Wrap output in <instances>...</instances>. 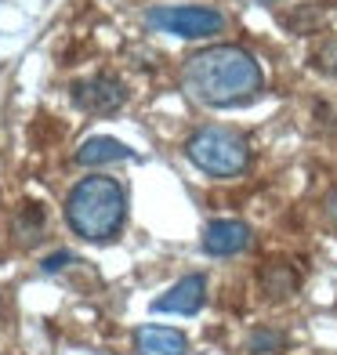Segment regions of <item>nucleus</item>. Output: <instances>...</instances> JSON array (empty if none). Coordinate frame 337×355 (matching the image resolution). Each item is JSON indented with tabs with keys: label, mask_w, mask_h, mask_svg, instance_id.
Returning a JSON list of instances; mask_svg holds the SVG:
<instances>
[{
	"label": "nucleus",
	"mask_w": 337,
	"mask_h": 355,
	"mask_svg": "<svg viewBox=\"0 0 337 355\" xmlns=\"http://www.w3.org/2000/svg\"><path fill=\"white\" fill-rule=\"evenodd\" d=\"M185 91L203 105L214 109H229V105H243L261 91V66L254 62L250 51L236 44H218L207 51L192 55L185 62Z\"/></svg>",
	"instance_id": "f257e3e1"
},
{
	"label": "nucleus",
	"mask_w": 337,
	"mask_h": 355,
	"mask_svg": "<svg viewBox=\"0 0 337 355\" xmlns=\"http://www.w3.org/2000/svg\"><path fill=\"white\" fill-rule=\"evenodd\" d=\"M66 221L76 236L91 243H105L123 225V189L105 174H91L76 182L66 196Z\"/></svg>",
	"instance_id": "f03ea898"
},
{
	"label": "nucleus",
	"mask_w": 337,
	"mask_h": 355,
	"mask_svg": "<svg viewBox=\"0 0 337 355\" xmlns=\"http://www.w3.org/2000/svg\"><path fill=\"white\" fill-rule=\"evenodd\" d=\"M185 153L192 164L211 178H236L250 164L247 138L239 131H229V127H203V131H196L189 138Z\"/></svg>",
	"instance_id": "7ed1b4c3"
},
{
	"label": "nucleus",
	"mask_w": 337,
	"mask_h": 355,
	"mask_svg": "<svg viewBox=\"0 0 337 355\" xmlns=\"http://www.w3.org/2000/svg\"><path fill=\"white\" fill-rule=\"evenodd\" d=\"M149 26L171 37H185V40H203V37H218L225 29V15L214 8H200V4H164L149 11Z\"/></svg>",
	"instance_id": "20e7f679"
},
{
	"label": "nucleus",
	"mask_w": 337,
	"mask_h": 355,
	"mask_svg": "<svg viewBox=\"0 0 337 355\" xmlns=\"http://www.w3.org/2000/svg\"><path fill=\"white\" fill-rule=\"evenodd\" d=\"M73 102H76V109L91 112V116H109V112H116L127 102V91L116 76L98 73V76H87V80H76Z\"/></svg>",
	"instance_id": "39448f33"
},
{
	"label": "nucleus",
	"mask_w": 337,
	"mask_h": 355,
	"mask_svg": "<svg viewBox=\"0 0 337 355\" xmlns=\"http://www.w3.org/2000/svg\"><path fill=\"white\" fill-rule=\"evenodd\" d=\"M247 247H250V229L243 221L221 218V221H211L203 229V250L214 254V257H232Z\"/></svg>",
	"instance_id": "423d86ee"
},
{
	"label": "nucleus",
	"mask_w": 337,
	"mask_h": 355,
	"mask_svg": "<svg viewBox=\"0 0 337 355\" xmlns=\"http://www.w3.org/2000/svg\"><path fill=\"white\" fill-rule=\"evenodd\" d=\"M203 297H207V279L203 276H185L178 279L164 297L153 301L156 312H174V315H196L203 309Z\"/></svg>",
	"instance_id": "0eeeda50"
},
{
	"label": "nucleus",
	"mask_w": 337,
	"mask_h": 355,
	"mask_svg": "<svg viewBox=\"0 0 337 355\" xmlns=\"http://www.w3.org/2000/svg\"><path fill=\"white\" fill-rule=\"evenodd\" d=\"M135 348L138 355H185L189 341L182 330H171V327H141L135 334Z\"/></svg>",
	"instance_id": "6e6552de"
},
{
	"label": "nucleus",
	"mask_w": 337,
	"mask_h": 355,
	"mask_svg": "<svg viewBox=\"0 0 337 355\" xmlns=\"http://www.w3.org/2000/svg\"><path fill=\"white\" fill-rule=\"evenodd\" d=\"M135 153L127 149L123 141L116 138H105V135H94L87 141H80V149H76V164H84V167H102V164H120V159H131Z\"/></svg>",
	"instance_id": "1a4fd4ad"
},
{
	"label": "nucleus",
	"mask_w": 337,
	"mask_h": 355,
	"mask_svg": "<svg viewBox=\"0 0 337 355\" xmlns=\"http://www.w3.org/2000/svg\"><path fill=\"white\" fill-rule=\"evenodd\" d=\"M44 232V207L40 203H26V211L15 218V236L22 239V243H37Z\"/></svg>",
	"instance_id": "9d476101"
},
{
	"label": "nucleus",
	"mask_w": 337,
	"mask_h": 355,
	"mask_svg": "<svg viewBox=\"0 0 337 355\" xmlns=\"http://www.w3.org/2000/svg\"><path fill=\"white\" fill-rule=\"evenodd\" d=\"M316 66L327 69L330 76H337V40H327L323 47L316 51Z\"/></svg>",
	"instance_id": "9b49d317"
},
{
	"label": "nucleus",
	"mask_w": 337,
	"mask_h": 355,
	"mask_svg": "<svg viewBox=\"0 0 337 355\" xmlns=\"http://www.w3.org/2000/svg\"><path fill=\"white\" fill-rule=\"evenodd\" d=\"M276 345H279V334H254V337H250V352L276 348Z\"/></svg>",
	"instance_id": "f8f14e48"
},
{
	"label": "nucleus",
	"mask_w": 337,
	"mask_h": 355,
	"mask_svg": "<svg viewBox=\"0 0 337 355\" xmlns=\"http://www.w3.org/2000/svg\"><path fill=\"white\" fill-rule=\"evenodd\" d=\"M69 261H73V254H69V250H58V254H51V257L44 261V272H58V268H66Z\"/></svg>",
	"instance_id": "ddd939ff"
},
{
	"label": "nucleus",
	"mask_w": 337,
	"mask_h": 355,
	"mask_svg": "<svg viewBox=\"0 0 337 355\" xmlns=\"http://www.w3.org/2000/svg\"><path fill=\"white\" fill-rule=\"evenodd\" d=\"M327 218L337 225V189H330V192H327Z\"/></svg>",
	"instance_id": "4468645a"
},
{
	"label": "nucleus",
	"mask_w": 337,
	"mask_h": 355,
	"mask_svg": "<svg viewBox=\"0 0 337 355\" xmlns=\"http://www.w3.org/2000/svg\"><path fill=\"white\" fill-rule=\"evenodd\" d=\"M254 4H272V0H254Z\"/></svg>",
	"instance_id": "2eb2a0df"
}]
</instances>
